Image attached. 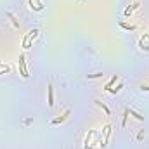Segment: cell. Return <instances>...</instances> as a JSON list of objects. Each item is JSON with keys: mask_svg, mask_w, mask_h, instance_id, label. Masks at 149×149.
I'll return each instance as SVG.
<instances>
[{"mask_svg": "<svg viewBox=\"0 0 149 149\" xmlns=\"http://www.w3.org/2000/svg\"><path fill=\"white\" fill-rule=\"evenodd\" d=\"M121 88H123V83H120V85H118L116 88H111V90H109V94H114V95H116V94H118V92H120Z\"/></svg>", "mask_w": 149, "mask_h": 149, "instance_id": "18", "label": "cell"}, {"mask_svg": "<svg viewBox=\"0 0 149 149\" xmlns=\"http://www.w3.org/2000/svg\"><path fill=\"white\" fill-rule=\"evenodd\" d=\"M19 71H21V76L26 80L30 74H28V68H26V56L24 54H19Z\"/></svg>", "mask_w": 149, "mask_h": 149, "instance_id": "1", "label": "cell"}, {"mask_svg": "<svg viewBox=\"0 0 149 149\" xmlns=\"http://www.w3.org/2000/svg\"><path fill=\"white\" fill-rule=\"evenodd\" d=\"M31 121H33V120H31V118H26V120H24V125H30V123H31Z\"/></svg>", "mask_w": 149, "mask_h": 149, "instance_id": "21", "label": "cell"}, {"mask_svg": "<svg viewBox=\"0 0 149 149\" xmlns=\"http://www.w3.org/2000/svg\"><path fill=\"white\" fill-rule=\"evenodd\" d=\"M7 17H9V19H10V23H12V26H14V28H16V30H19V21H17V19H16V16H14V14H12V12H7Z\"/></svg>", "mask_w": 149, "mask_h": 149, "instance_id": "11", "label": "cell"}, {"mask_svg": "<svg viewBox=\"0 0 149 149\" xmlns=\"http://www.w3.org/2000/svg\"><path fill=\"white\" fill-rule=\"evenodd\" d=\"M102 76H104V74H102V73H94V74H87V78H88V80H95V78H102Z\"/></svg>", "mask_w": 149, "mask_h": 149, "instance_id": "17", "label": "cell"}, {"mask_svg": "<svg viewBox=\"0 0 149 149\" xmlns=\"http://www.w3.org/2000/svg\"><path fill=\"white\" fill-rule=\"evenodd\" d=\"M141 90H142V92H149V87H146V85H142V87H141Z\"/></svg>", "mask_w": 149, "mask_h": 149, "instance_id": "20", "label": "cell"}, {"mask_svg": "<svg viewBox=\"0 0 149 149\" xmlns=\"http://www.w3.org/2000/svg\"><path fill=\"white\" fill-rule=\"evenodd\" d=\"M142 139H144V128H141V130L137 132V135H135V141H137V142H141Z\"/></svg>", "mask_w": 149, "mask_h": 149, "instance_id": "16", "label": "cell"}, {"mask_svg": "<svg viewBox=\"0 0 149 149\" xmlns=\"http://www.w3.org/2000/svg\"><path fill=\"white\" fill-rule=\"evenodd\" d=\"M128 114H130V116H134L137 121H144V116H142V114H139L137 111H134V109H128Z\"/></svg>", "mask_w": 149, "mask_h": 149, "instance_id": "13", "label": "cell"}, {"mask_svg": "<svg viewBox=\"0 0 149 149\" xmlns=\"http://www.w3.org/2000/svg\"><path fill=\"white\" fill-rule=\"evenodd\" d=\"M127 116H128V109H125V113H123V120H121V127H125V125H127Z\"/></svg>", "mask_w": 149, "mask_h": 149, "instance_id": "19", "label": "cell"}, {"mask_svg": "<svg viewBox=\"0 0 149 149\" xmlns=\"http://www.w3.org/2000/svg\"><path fill=\"white\" fill-rule=\"evenodd\" d=\"M139 49L141 50H149V33H144L139 38Z\"/></svg>", "mask_w": 149, "mask_h": 149, "instance_id": "3", "label": "cell"}, {"mask_svg": "<svg viewBox=\"0 0 149 149\" xmlns=\"http://www.w3.org/2000/svg\"><path fill=\"white\" fill-rule=\"evenodd\" d=\"M120 28H123V30H127V31H134V30H137V24H128V23H120Z\"/></svg>", "mask_w": 149, "mask_h": 149, "instance_id": "12", "label": "cell"}, {"mask_svg": "<svg viewBox=\"0 0 149 149\" xmlns=\"http://www.w3.org/2000/svg\"><path fill=\"white\" fill-rule=\"evenodd\" d=\"M97 134V130H88V134L85 135V141H83V149H94V142H92V137Z\"/></svg>", "mask_w": 149, "mask_h": 149, "instance_id": "2", "label": "cell"}, {"mask_svg": "<svg viewBox=\"0 0 149 149\" xmlns=\"http://www.w3.org/2000/svg\"><path fill=\"white\" fill-rule=\"evenodd\" d=\"M47 101H49V108H54V87H52V83H49V87H47Z\"/></svg>", "mask_w": 149, "mask_h": 149, "instance_id": "5", "label": "cell"}, {"mask_svg": "<svg viewBox=\"0 0 149 149\" xmlns=\"http://www.w3.org/2000/svg\"><path fill=\"white\" fill-rule=\"evenodd\" d=\"M33 40H35V38L31 37V33H26V37H24V40H23V49L28 50V49L31 47V42H33Z\"/></svg>", "mask_w": 149, "mask_h": 149, "instance_id": "9", "label": "cell"}, {"mask_svg": "<svg viewBox=\"0 0 149 149\" xmlns=\"http://www.w3.org/2000/svg\"><path fill=\"white\" fill-rule=\"evenodd\" d=\"M28 5H30V9L31 10H43V2H40V0H28Z\"/></svg>", "mask_w": 149, "mask_h": 149, "instance_id": "6", "label": "cell"}, {"mask_svg": "<svg viewBox=\"0 0 149 149\" xmlns=\"http://www.w3.org/2000/svg\"><path fill=\"white\" fill-rule=\"evenodd\" d=\"M94 102H95V106H97V108H101L102 111L106 113V116H111V109H109V108H108V106H106V104L101 101V99H95Z\"/></svg>", "mask_w": 149, "mask_h": 149, "instance_id": "8", "label": "cell"}, {"mask_svg": "<svg viewBox=\"0 0 149 149\" xmlns=\"http://www.w3.org/2000/svg\"><path fill=\"white\" fill-rule=\"evenodd\" d=\"M116 80H118V74H114V76H113L111 80L108 81V85L104 87V90H108V92H109V90H111V87H113V85H114V83H116Z\"/></svg>", "mask_w": 149, "mask_h": 149, "instance_id": "14", "label": "cell"}, {"mask_svg": "<svg viewBox=\"0 0 149 149\" xmlns=\"http://www.w3.org/2000/svg\"><path fill=\"white\" fill-rule=\"evenodd\" d=\"M70 114H71V109H66V111L63 113L59 118H54V120H52V125H59V123H64V121L70 118Z\"/></svg>", "mask_w": 149, "mask_h": 149, "instance_id": "4", "label": "cell"}, {"mask_svg": "<svg viewBox=\"0 0 149 149\" xmlns=\"http://www.w3.org/2000/svg\"><path fill=\"white\" fill-rule=\"evenodd\" d=\"M139 7H141V3H139V2H135V3H132V5H128V7L125 9V12H123V14H125V16H130V14H132L134 10H137Z\"/></svg>", "mask_w": 149, "mask_h": 149, "instance_id": "10", "label": "cell"}, {"mask_svg": "<svg viewBox=\"0 0 149 149\" xmlns=\"http://www.w3.org/2000/svg\"><path fill=\"white\" fill-rule=\"evenodd\" d=\"M102 135H104L102 141H104V146H106V144L109 142V137H111V125H109V123L104 125V128H102Z\"/></svg>", "mask_w": 149, "mask_h": 149, "instance_id": "7", "label": "cell"}, {"mask_svg": "<svg viewBox=\"0 0 149 149\" xmlns=\"http://www.w3.org/2000/svg\"><path fill=\"white\" fill-rule=\"evenodd\" d=\"M9 71H10V68L7 64H2L0 63V74H5V73H9Z\"/></svg>", "mask_w": 149, "mask_h": 149, "instance_id": "15", "label": "cell"}]
</instances>
